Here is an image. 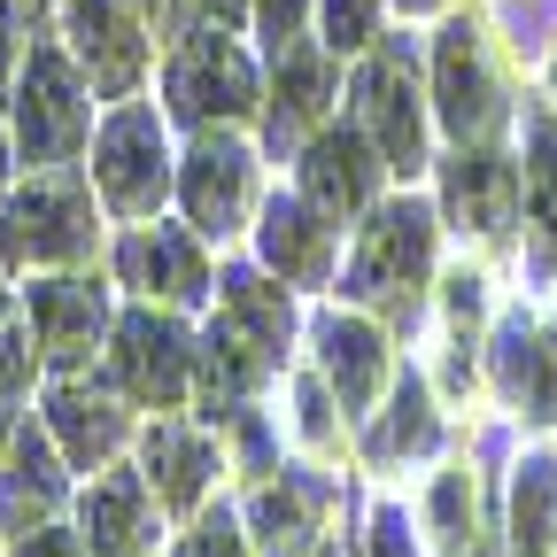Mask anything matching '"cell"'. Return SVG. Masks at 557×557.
Instances as JSON below:
<instances>
[{
    "label": "cell",
    "mask_w": 557,
    "mask_h": 557,
    "mask_svg": "<svg viewBox=\"0 0 557 557\" xmlns=\"http://www.w3.org/2000/svg\"><path fill=\"white\" fill-rule=\"evenodd\" d=\"M178 194H186V218L201 233H233L240 209H248V148H240V139L201 132V148L178 171Z\"/></svg>",
    "instance_id": "cell-14"
},
{
    "label": "cell",
    "mask_w": 557,
    "mask_h": 557,
    "mask_svg": "<svg viewBox=\"0 0 557 557\" xmlns=\"http://www.w3.org/2000/svg\"><path fill=\"white\" fill-rule=\"evenodd\" d=\"M116 278L139 295H163V302H201L209 295V263L178 225H139L116 240Z\"/></svg>",
    "instance_id": "cell-13"
},
{
    "label": "cell",
    "mask_w": 557,
    "mask_h": 557,
    "mask_svg": "<svg viewBox=\"0 0 557 557\" xmlns=\"http://www.w3.org/2000/svg\"><path fill=\"white\" fill-rule=\"evenodd\" d=\"M318 557H333V549H318Z\"/></svg>",
    "instance_id": "cell-43"
},
{
    "label": "cell",
    "mask_w": 557,
    "mask_h": 557,
    "mask_svg": "<svg viewBox=\"0 0 557 557\" xmlns=\"http://www.w3.org/2000/svg\"><path fill=\"white\" fill-rule=\"evenodd\" d=\"M109 387L124 403H148V410H171L186 395V372H194V348L186 333L163 318V310H132L109 325Z\"/></svg>",
    "instance_id": "cell-7"
},
{
    "label": "cell",
    "mask_w": 557,
    "mask_h": 557,
    "mask_svg": "<svg viewBox=\"0 0 557 557\" xmlns=\"http://www.w3.org/2000/svg\"><path fill=\"white\" fill-rule=\"evenodd\" d=\"M32 0H0V101H9L16 70H24V47H32Z\"/></svg>",
    "instance_id": "cell-30"
},
{
    "label": "cell",
    "mask_w": 557,
    "mask_h": 557,
    "mask_svg": "<svg viewBox=\"0 0 557 557\" xmlns=\"http://www.w3.org/2000/svg\"><path fill=\"white\" fill-rule=\"evenodd\" d=\"M426 256H434V209L426 201H395V209H380V218L364 225V248H357V263H348L341 295L387 302V310L410 318V295H418V278H426Z\"/></svg>",
    "instance_id": "cell-4"
},
{
    "label": "cell",
    "mask_w": 557,
    "mask_h": 557,
    "mask_svg": "<svg viewBox=\"0 0 557 557\" xmlns=\"http://www.w3.org/2000/svg\"><path fill=\"white\" fill-rule=\"evenodd\" d=\"M39 380V341H32V318H24V295L0 278V395L24 403Z\"/></svg>",
    "instance_id": "cell-28"
},
{
    "label": "cell",
    "mask_w": 557,
    "mask_h": 557,
    "mask_svg": "<svg viewBox=\"0 0 557 557\" xmlns=\"http://www.w3.org/2000/svg\"><path fill=\"white\" fill-rule=\"evenodd\" d=\"M9 434H16V403L0 395V449H9Z\"/></svg>",
    "instance_id": "cell-40"
},
{
    "label": "cell",
    "mask_w": 557,
    "mask_h": 557,
    "mask_svg": "<svg viewBox=\"0 0 557 557\" xmlns=\"http://www.w3.org/2000/svg\"><path fill=\"white\" fill-rule=\"evenodd\" d=\"M318 348H325V380L341 387V403H348V410H364L372 387H380V372H387L380 333L357 325V318H325V325H318Z\"/></svg>",
    "instance_id": "cell-22"
},
{
    "label": "cell",
    "mask_w": 557,
    "mask_h": 557,
    "mask_svg": "<svg viewBox=\"0 0 557 557\" xmlns=\"http://www.w3.org/2000/svg\"><path fill=\"white\" fill-rule=\"evenodd\" d=\"M357 109H364V132H372L380 163H395V171H418V163H426V132H418V86H410V47H403V39H387V47L364 62Z\"/></svg>",
    "instance_id": "cell-11"
},
{
    "label": "cell",
    "mask_w": 557,
    "mask_h": 557,
    "mask_svg": "<svg viewBox=\"0 0 557 557\" xmlns=\"http://www.w3.org/2000/svg\"><path fill=\"white\" fill-rule=\"evenodd\" d=\"M178 9H186V16H201V24H233L248 0H178Z\"/></svg>",
    "instance_id": "cell-37"
},
{
    "label": "cell",
    "mask_w": 557,
    "mask_h": 557,
    "mask_svg": "<svg viewBox=\"0 0 557 557\" xmlns=\"http://www.w3.org/2000/svg\"><path fill=\"white\" fill-rule=\"evenodd\" d=\"M209 472H218V449H209L201 434H186V426H171V418H156L148 426V487H156V504L186 511L209 487Z\"/></svg>",
    "instance_id": "cell-21"
},
{
    "label": "cell",
    "mask_w": 557,
    "mask_h": 557,
    "mask_svg": "<svg viewBox=\"0 0 557 557\" xmlns=\"http://www.w3.org/2000/svg\"><path fill=\"white\" fill-rule=\"evenodd\" d=\"M403 9H434V0H403Z\"/></svg>",
    "instance_id": "cell-41"
},
{
    "label": "cell",
    "mask_w": 557,
    "mask_h": 557,
    "mask_svg": "<svg viewBox=\"0 0 557 557\" xmlns=\"http://www.w3.org/2000/svg\"><path fill=\"white\" fill-rule=\"evenodd\" d=\"M62 39L78 54L86 86L124 101L148 70V24H139V0H62Z\"/></svg>",
    "instance_id": "cell-5"
},
{
    "label": "cell",
    "mask_w": 557,
    "mask_h": 557,
    "mask_svg": "<svg viewBox=\"0 0 557 557\" xmlns=\"http://www.w3.org/2000/svg\"><path fill=\"white\" fill-rule=\"evenodd\" d=\"M403 449H434V410H426V387H418V380H403L395 418L372 426V457H403Z\"/></svg>",
    "instance_id": "cell-29"
},
{
    "label": "cell",
    "mask_w": 557,
    "mask_h": 557,
    "mask_svg": "<svg viewBox=\"0 0 557 557\" xmlns=\"http://www.w3.org/2000/svg\"><path fill=\"white\" fill-rule=\"evenodd\" d=\"M496 380L511 403H527V418H557V341H542L527 318H511L496 333Z\"/></svg>",
    "instance_id": "cell-20"
},
{
    "label": "cell",
    "mask_w": 557,
    "mask_h": 557,
    "mask_svg": "<svg viewBox=\"0 0 557 557\" xmlns=\"http://www.w3.org/2000/svg\"><path fill=\"white\" fill-rule=\"evenodd\" d=\"M86 70L78 54H70L62 39H39L24 47V70H16V86H9V139H16V163L32 171H62V163H78L86 156V139H94V101H86Z\"/></svg>",
    "instance_id": "cell-1"
},
{
    "label": "cell",
    "mask_w": 557,
    "mask_h": 557,
    "mask_svg": "<svg viewBox=\"0 0 557 557\" xmlns=\"http://www.w3.org/2000/svg\"><path fill=\"white\" fill-rule=\"evenodd\" d=\"M39 410H47V434H54V449H62L70 472H101L124 449V434H132L124 395L109 380H94V372H54Z\"/></svg>",
    "instance_id": "cell-8"
},
{
    "label": "cell",
    "mask_w": 557,
    "mask_h": 557,
    "mask_svg": "<svg viewBox=\"0 0 557 557\" xmlns=\"http://www.w3.org/2000/svg\"><path fill=\"white\" fill-rule=\"evenodd\" d=\"M94 194L116 218H156L171 194V156H163V116L148 101H116L94 132Z\"/></svg>",
    "instance_id": "cell-3"
},
{
    "label": "cell",
    "mask_w": 557,
    "mask_h": 557,
    "mask_svg": "<svg viewBox=\"0 0 557 557\" xmlns=\"http://www.w3.org/2000/svg\"><path fill=\"white\" fill-rule=\"evenodd\" d=\"M94 194L62 171H32L24 186L0 194V256L9 271H70L94 256Z\"/></svg>",
    "instance_id": "cell-2"
},
{
    "label": "cell",
    "mask_w": 557,
    "mask_h": 557,
    "mask_svg": "<svg viewBox=\"0 0 557 557\" xmlns=\"http://www.w3.org/2000/svg\"><path fill=\"white\" fill-rule=\"evenodd\" d=\"M178 557H248V549H240V534H233V519L218 511V519H201V527H194V534L178 542Z\"/></svg>",
    "instance_id": "cell-32"
},
{
    "label": "cell",
    "mask_w": 557,
    "mask_h": 557,
    "mask_svg": "<svg viewBox=\"0 0 557 557\" xmlns=\"http://www.w3.org/2000/svg\"><path fill=\"white\" fill-rule=\"evenodd\" d=\"M302 434H310V442L333 434V418H325V395H318V387H302Z\"/></svg>",
    "instance_id": "cell-38"
},
{
    "label": "cell",
    "mask_w": 557,
    "mask_h": 557,
    "mask_svg": "<svg viewBox=\"0 0 557 557\" xmlns=\"http://www.w3.org/2000/svg\"><path fill=\"white\" fill-rule=\"evenodd\" d=\"M225 318H233V325H248V333L271 348V357L287 348V325H295L287 295H278V287H263L256 271H225Z\"/></svg>",
    "instance_id": "cell-26"
},
{
    "label": "cell",
    "mask_w": 557,
    "mask_h": 557,
    "mask_svg": "<svg viewBox=\"0 0 557 557\" xmlns=\"http://www.w3.org/2000/svg\"><path fill=\"white\" fill-rule=\"evenodd\" d=\"M32 9H47V0H32Z\"/></svg>",
    "instance_id": "cell-42"
},
{
    "label": "cell",
    "mask_w": 557,
    "mask_h": 557,
    "mask_svg": "<svg viewBox=\"0 0 557 557\" xmlns=\"http://www.w3.org/2000/svg\"><path fill=\"white\" fill-rule=\"evenodd\" d=\"M527 148H534L527 186H534V225H542V240H534V271H549V263H557V124H549V116L527 124Z\"/></svg>",
    "instance_id": "cell-27"
},
{
    "label": "cell",
    "mask_w": 557,
    "mask_h": 557,
    "mask_svg": "<svg viewBox=\"0 0 557 557\" xmlns=\"http://www.w3.org/2000/svg\"><path fill=\"white\" fill-rule=\"evenodd\" d=\"M16 295H24V318H32V341H39V364L86 372L94 341H109V295L78 271H39Z\"/></svg>",
    "instance_id": "cell-6"
},
{
    "label": "cell",
    "mask_w": 557,
    "mask_h": 557,
    "mask_svg": "<svg viewBox=\"0 0 557 557\" xmlns=\"http://www.w3.org/2000/svg\"><path fill=\"white\" fill-rule=\"evenodd\" d=\"M9 557H86V542H78V534H62V527H32V534H16Z\"/></svg>",
    "instance_id": "cell-33"
},
{
    "label": "cell",
    "mask_w": 557,
    "mask_h": 557,
    "mask_svg": "<svg viewBox=\"0 0 557 557\" xmlns=\"http://www.w3.org/2000/svg\"><path fill=\"white\" fill-rule=\"evenodd\" d=\"M372 178H380V163H372V148H364L357 132H318V148H310V163H302L310 209H325V218L341 225L348 209L372 201Z\"/></svg>",
    "instance_id": "cell-18"
},
{
    "label": "cell",
    "mask_w": 557,
    "mask_h": 557,
    "mask_svg": "<svg viewBox=\"0 0 557 557\" xmlns=\"http://www.w3.org/2000/svg\"><path fill=\"white\" fill-rule=\"evenodd\" d=\"M325 504H333V487L318 472H278L263 496L248 504V519L263 534V557H302L310 534H318V519H325Z\"/></svg>",
    "instance_id": "cell-17"
},
{
    "label": "cell",
    "mask_w": 557,
    "mask_h": 557,
    "mask_svg": "<svg viewBox=\"0 0 557 557\" xmlns=\"http://www.w3.org/2000/svg\"><path fill=\"white\" fill-rule=\"evenodd\" d=\"M163 94H171V109H178L186 124H209V116H248L256 78H248V62H240L233 39L194 32V39H178V54H171V70H163Z\"/></svg>",
    "instance_id": "cell-9"
},
{
    "label": "cell",
    "mask_w": 557,
    "mask_h": 557,
    "mask_svg": "<svg viewBox=\"0 0 557 557\" xmlns=\"http://www.w3.org/2000/svg\"><path fill=\"white\" fill-rule=\"evenodd\" d=\"M434 86H442V116L457 139H480L496 124V78H487V54H480V32L472 24H449L442 47H434Z\"/></svg>",
    "instance_id": "cell-15"
},
{
    "label": "cell",
    "mask_w": 557,
    "mask_h": 557,
    "mask_svg": "<svg viewBox=\"0 0 557 557\" xmlns=\"http://www.w3.org/2000/svg\"><path fill=\"white\" fill-rule=\"evenodd\" d=\"M449 209L472 233H504L511 225V163H496V156L449 163Z\"/></svg>",
    "instance_id": "cell-24"
},
{
    "label": "cell",
    "mask_w": 557,
    "mask_h": 557,
    "mask_svg": "<svg viewBox=\"0 0 557 557\" xmlns=\"http://www.w3.org/2000/svg\"><path fill=\"white\" fill-rule=\"evenodd\" d=\"M263 263L295 287H318L333 271V218L310 201H271L263 209Z\"/></svg>",
    "instance_id": "cell-16"
},
{
    "label": "cell",
    "mask_w": 557,
    "mask_h": 557,
    "mask_svg": "<svg viewBox=\"0 0 557 557\" xmlns=\"http://www.w3.org/2000/svg\"><path fill=\"white\" fill-rule=\"evenodd\" d=\"M310 116H325V62L310 47H287L278 54V101H271V148L287 156Z\"/></svg>",
    "instance_id": "cell-23"
},
{
    "label": "cell",
    "mask_w": 557,
    "mask_h": 557,
    "mask_svg": "<svg viewBox=\"0 0 557 557\" xmlns=\"http://www.w3.org/2000/svg\"><path fill=\"white\" fill-rule=\"evenodd\" d=\"M278 357L248 333V325H233L225 310H218V325L201 333V395H209V418H233V403L271 372Z\"/></svg>",
    "instance_id": "cell-19"
},
{
    "label": "cell",
    "mask_w": 557,
    "mask_h": 557,
    "mask_svg": "<svg viewBox=\"0 0 557 557\" xmlns=\"http://www.w3.org/2000/svg\"><path fill=\"white\" fill-rule=\"evenodd\" d=\"M504 16H511V32H519V47H534V39L549 32V0H511V9H504Z\"/></svg>",
    "instance_id": "cell-35"
},
{
    "label": "cell",
    "mask_w": 557,
    "mask_h": 557,
    "mask_svg": "<svg viewBox=\"0 0 557 557\" xmlns=\"http://www.w3.org/2000/svg\"><path fill=\"white\" fill-rule=\"evenodd\" d=\"M263 9V39L271 47H295V32H302V0H256Z\"/></svg>",
    "instance_id": "cell-34"
},
{
    "label": "cell",
    "mask_w": 557,
    "mask_h": 557,
    "mask_svg": "<svg viewBox=\"0 0 557 557\" xmlns=\"http://www.w3.org/2000/svg\"><path fill=\"white\" fill-rule=\"evenodd\" d=\"M62 504H70V465H62L54 434H47V426H24V418H16L9 449H0V534L54 527Z\"/></svg>",
    "instance_id": "cell-10"
},
{
    "label": "cell",
    "mask_w": 557,
    "mask_h": 557,
    "mask_svg": "<svg viewBox=\"0 0 557 557\" xmlns=\"http://www.w3.org/2000/svg\"><path fill=\"white\" fill-rule=\"evenodd\" d=\"M16 186V139H9V116H0V194Z\"/></svg>",
    "instance_id": "cell-39"
},
{
    "label": "cell",
    "mask_w": 557,
    "mask_h": 557,
    "mask_svg": "<svg viewBox=\"0 0 557 557\" xmlns=\"http://www.w3.org/2000/svg\"><path fill=\"white\" fill-rule=\"evenodd\" d=\"M372 24H380V0H325V32H333V47H364Z\"/></svg>",
    "instance_id": "cell-31"
},
{
    "label": "cell",
    "mask_w": 557,
    "mask_h": 557,
    "mask_svg": "<svg viewBox=\"0 0 557 557\" xmlns=\"http://www.w3.org/2000/svg\"><path fill=\"white\" fill-rule=\"evenodd\" d=\"M156 534V511H148V472H124V465H101V480L78 496V542L86 557H139Z\"/></svg>",
    "instance_id": "cell-12"
},
{
    "label": "cell",
    "mask_w": 557,
    "mask_h": 557,
    "mask_svg": "<svg viewBox=\"0 0 557 557\" xmlns=\"http://www.w3.org/2000/svg\"><path fill=\"white\" fill-rule=\"evenodd\" d=\"M372 557H410V542H403V519H395V511H380V519H372Z\"/></svg>",
    "instance_id": "cell-36"
},
{
    "label": "cell",
    "mask_w": 557,
    "mask_h": 557,
    "mask_svg": "<svg viewBox=\"0 0 557 557\" xmlns=\"http://www.w3.org/2000/svg\"><path fill=\"white\" fill-rule=\"evenodd\" d=\"M511 549L519 557H557V465L549 457H527L519 465V487H511Z\"/></svg>",
    "instance_id": "cell-25"
}]
</instances>
